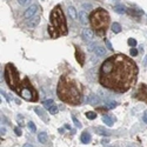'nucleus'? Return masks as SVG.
Here are the masks:
<instances>
[{
  "label": "nucleus",
  "instance_id": "1",
  "mask_svg": "<svg viewBox=\"0 0 147 147\" xmlns=\"http://www.w3.org/2000/svg\"><path fill=\"white\" fill-rule=\"evenodd\" d=\"M138 68L133 61L124 54H115L104 61L99 73V81L102 86L124 93L137 81Z\"/></svg>",
  "mask_w": 147,
  "mask_h": 147
},
{
  "label": "nucleus",
  "instance_id": "2",
  "mask_svg": "<svg viewBox=\"0 0 147 147\" xmlns=\"http://www.w3.org/2000/svg\"><path fill=\"white\" fill-rule=\"evenodd\" d=\"M58 96L60 100L71 105H79L82 100V94L79 84L69 76H63L58 84Z\"/></svg>",
  "mask_w": 147,
  "mask_h": 147
},
{
  "label": "nucleus",
  "instance_id": "3",
  "mask_svg": "<svg viewBox=\"0 0 147 147\" xmlns=\"http://www.w3.org/2000/svg\"><path fill=\"white\" fill-rule=\"evenodd\" d=\"M68 32L67 25H66V19L65 16L61 11V7L58 5L55 6L50 17V25H48V33H50L51 38L57 39L61 35H66Z\"/></svg>",
  "mask_w": 147,
  "mask_h": 147
},
{
  "label": "nucleus",
  "instance_id": "4",
  "mask_svg": "<svg viewBox=\"0 0 147 147\" xmlns=\"http://www.w3.org/2000/svg\"><path fill=\"white\" fill-rule=\"evenodd\" d=\"M90 21L92 27L99 32V34H102L109 24V14L107 11L102 8H98L96 11L92 12V14L90 17Z\"/></svg>",
  "mask_w": 147,
  "mask_h": 147
},
{
  "label": "nucleus",
  "instance_id": "5",
  "mask_svg": "<svg viewBox=\"0 0 147 147\" xmlns=\"http://www.w3.org/2000/svg\"><path fill=\"white\" fill-rule=\"evenodd\" d=\"M16 93H18L21 98H24L25 100H28V101H36L38 100V93H36V91L30 84V80L27 78H25L20 82Z\"/></svg>",
  "mask_w": 147,
  "mask_h": 147
},
{
  "label": "nucleus",
  "instance_id": "6",
  "mask_svg": "<svg viewBox=\"0 0 147 147\" xmlns=\"http://www.w3.org/2000/svg\"><path fill=\"white\" fill-rule=\"evenodd\" d=\"M5 79H6V82L9 86V88L16 92L19 87L21 80H20L19 73H18L17 68L14 67V65L8 64L6 66V68H5Z\"/></svg>",
  "mask_w": 147,
  "mask_h": 147
},
{
  "label": "nucleus",
  "instance_id": "7",
  "mask_svg": "<svg viewBox=\"0 0 147 147\" xmlns=\"http://www.w3.org/2000/svg\"><path fill=\"white\" fill-rule=\"evenodd\" d=\"M134 96H136L137 99L147 104V86L146 85H140V87L138 88V91H137V93Z\"/></svg>",
  "mask_w": 147,
  "mask_h": 147
},
{
  "label": "nucleus",
  "instance_id": "8",
  "mask_svg": "<svg viewBox=\"0 0 147 147\" xmlns=\"http://www.w3.org/2000/svg\"><path fill=\"white\" fill-rule=\"evenodd\" d=\"M38 11H39L38 5H32L31 7H28V8L25 11V13H24V17H25L26 19H31L32 17L36 16V13H38Z\"/></svg>",
  "mask_w": 147,
  "mask_h": 147
},
{
  "label": "nucleus",
  "instance_id": "9",
  "mask_svg": "<svg viewBox=\"0 0 147 147\" xmlns=\"http://www.w3.org/2000/svg\"><path fill=\"white\" fill-rule=\"evenodd\" d=\"M93 36H94V33L91 28H84L82 31V38L85 41H91L93 39Z\"/></svg>",
  "mask_w": 147,
  "mask_h": 147
},
{
  "label": "nucleus",
  "instance_id": "10",
  "mask_svg": "<svg viewBox=\"0 0 147 147\" xmlns=\"http://www.w3.org/2000/svg\"><path fill=\"white\" fill-rule=\"evenodd\" d=\"M85 101L91 104V105H98L100 102V98L96 94H91L90 96H86L85 98Z\"/></svg>",
  "mask_w": 147,
  "mask_h": 147
},
{
  "label": "nucleus",
  "instance_id": "11",
  "mask_svg": "<svg viewBox=\"0 0 147 147\" xmlns=\"http://www.w3.org/2000/svg\"><path fill=\"white\" fill-rule=\"evenodd\" d=\"M39 22H40V16H34V17H32V18L28 20L27 26H28L30 28H34V27H36V26L39 25Z\"/></svg>",
  "mask_w": 147,
  "mask_h": 147
},
{
  "label": "nucleus",
  "instance_id": "12",
  "mask_svg": "<svg viewBox=\"0 0 147 147\" xmlns=\"http://www.w3.org/2000/svg\"><path fill=\"white\" fill-rule=\"evenodd\" d=\"M76 58L78 60V63L80 64V66H84V64H85V55H84V53L81 52V50L79 47H76Z\"/></svg>",
  "mask_w": 147,
  "mask_h": 147
},
{
  "label": "nucleus",
  "instance_id": "13",
  "mask_svg": "<svg viewBox=\"0 0 147 147\" xmlns=\"http://www.w3.org/2000/svg\"><path fill=\"white\" fill-rule=\"evenodd\" d=\"M34 111H35V113L39 115V118H41L45 122H48V117H47V114H46V112L44 111L42 108H40V107H35L34 108Z\"/></svg>",
  "mask_w": 147,
  "mask_h": 147
},
{
  "label": "nucleus",
  "instance_id": "14",
  "mask_svg": "<svg viewBox=\"0 0 147 147\" xmlns=\"http://www.w3.org/2000/svg\"><path fill=\"white\" fill-rule=\"evenodd\" d=\"M79 20H80V22L82 24V25H86L87 24V21H88V19H87V13L85 11H80L79 12Z\"/></svg>",
  "mask_w": 147,
  "mask_h": 147
},
{
  "label": "nucleus",
  "instance_id": "15",
  "mask_svg": "<svg viewBox=\"0 0 147 147\" xmlns=\"http://www.w3.org/2000/svg\"><path fill=\"white\" fill-rule=\"evenodd\" d=\"M38 140H39V142H41L42 145H46L47 141H48V136H47V133H46V132H40V133H39V136H38Z\"/></svg>",
  "mask_w": 147,
  "mask_h": 147
},
{
  "label": "nucleus",
  "instance_id": "16",
  "mask_svg": "<svg viewBox=\"0 0 147 147\" xmlns=\"http://www.w3.org/2000/svg\"><path fill=\"white\" fill-rule=\"evenodd\" d=\"M95 132H96L98 134H100V136H104V137H109V136H111V132L107 131V129L104 128V127H96V128H95Z\"/></svg>",
  "mask_w": 147,
  "mask_h": 147
},
{
  "label": "nucleus",
  "instance_id": "17",
  "mask_svg": "<svg viewBox=\"0 0 147 147\" xmlns=\"http://www.w3.org/2000/svg\"><path fill=\"white\" fill-rule=\"evenodd\" d=\"M94 53H95L96 57H105L106 55V50L101 46H98V47H95Z\"/></svg>",
  "mask_w": 147,
  "mask_h": 147
},
{
  "label": "nucleus",
  "instance_id": "18",
  "mask_svg": "<svg viewBox=\"0 0 147 147\" xmlns=\"http://www.w3.org/2000/svg\"><path fill=\"white\" fill-rule=\"evenodd\" d=\"M91 141V134L88 132H84L81 134V142L82 144H90Z\"/></svg>",
  "mask_w": 147,
  "mask_h": 147
},
{
  "label": "nucleus",
  "instance_id": "19",
  "mask_svg": "<svg viewBox=\"0 0 147 147\" xmlns=\"http://www.w3.org/2000/svg\"><path fill=\"white\" fill-rule=\"evenodd\" d=\"M102 121L105 122L107 126L112 127V126H113V122H114V119L111 118V117H108V115H102Z\"/></svg>",
  "mask_w": 147,
  "mask_h": 147
},
{
  "label": "nucleus",
  "instance_id": "20",
  "mask_svg": "<svg viewBox=\"0 0 147 147\" xmlns=\"http://www.w3.org/2000/svg\"><path fill=\"white\" fill-rule=\"evenodd\" d=\"M68 16H69L71 19H73V20L77 19V11H76V8L73 7V6H69V7H68Z\"/></svg>",
  "mask_w": 147,
  "mask_h": 147
},
{
  "label": "nucleus",
  "instance_id": "21",
  "mask_svg": "<svg viewBox=\"0 0 147 147\" xmlns=\"http://www.w3.org/2000/svg\"><path fill=\"white\" fill-rule=\"evenodd\" d=\"M114 11L117 12V13H119V14H124L127 9H126V7H125L124 5H117V6L114 7Z\"/></svg>",
  "mask_w": 147,
  "mask_h": 147
},
{
  "label": "nucleus",
  "instance_id": "22",
  "mask_svg": "<svg viewBox=\"0 0 147 147\" xmlns=\"http://www.w3.org/2000/svg\"><path fill=\"white\" fill-rule=\"evenodd\" d=\"M42 105H44V107H45V108L50 109V108L54 105V101H53L52 99H47V100H44V101H42Z\"/></svg>",
  "mask_w": 147,
  "mask_h": 147
},
{
  "label": "nucleus",
  "instance_id": "23",
  "mask_svg": "<svg viewBox=\"0 0 147 147\" xmlns=\"http://www.w3.org/2000/svg\"><path fill=\"white\" fill-rule=\"evenodd\" d=\"M112 32H113V33H120V32H121L120 24H118V22L112 24Z\"/></svg>",
  "mask_w": 147,
  "mask_h": 147
},
{
  "label": "nucleus",
  "instance_id": "24",
  "mask_svg": "<svg viewBox=\"0 0 147 147\" xmlns=\"http://www.w3.org/2000/svg\"><path fill=\"white\" fill-rule=\"evenodd\" d=\"M106 108H108V109H112V108H115L117 106H118V102H115V101H108V102H106Z\"/></svg>",
  "mask_w": 147,
  "mask_h": 147
},
{
  "label": "nucleus",
  "instance_id": "25",
  "mask_svg": "<svg viewBox=\"0 0 147 147\" xmlns=\"http://www.w3.org/2000/svg\"><path fill=\"white\" fill-rule=\"evenodd\" d=\"M128 12H129L132 16H137V17H140V16L142 14V12H141V11H137V9H129Z\"/></svg>",
  "mask_w": 147,
  "mask_h": 147
},
{
  "label": "nucleus",
  "instance_id": "26",
  "mask_svg": "<svg viewBox=\"0 0 147 147\" xmlns=\"http://www.w3.org/2000/svg\"><path fill=\"white\" fill-rule=\"evenodd\" d=\"M86 117H87V119L93 120V119L96 118V113H94V112H87V113H86Z\"/></svg>",
  "mask_w": 147,
  "mask_h": 147
},
{
  "label": "nucleus",
  "instance_id": "27",
  "mask_svg": "<svg viewBox=\"0 0 147 147\" xmlns=\"http://www.w3.org/2000/svg\"><path fill=\"white\" fill-rule=\"evenodd\" d=\"M72 120H73V122H74V125H76L78 128H81V124H80V121H79L74 115H72Z\"/></svg>",
  "mask_w": 147,
  "mask_h": 147
},
{
  "label": "nucleus",
  "instance_id": "28",
  "mask_svg": "<svg viewBox=\"0 0 147 147\" xmlns=\"http://www.w3.org/2000/svg\"><path fill=\"white\" fill-rule=\"evenodd\" d=\"M27 126H28V128L31 129V132H35V131H36V127H35V125H34L33 121H30L28 124H27Z\"/></svg>",
  "mask_w": 147,
  "mask_h": 147
},
{
  "label": "nucleus",
  "instance_id": "29",
  "mask_svg": "<svg viewBox=\"0 0 147 147\" xmlns=\"http://www.w3.org/2000/svg\"><path fill=\"white\" fill-rule=\"evenodd\" d=\"M127 42H128V45L132 46V47H136V46H137V40H136V39H133V38H129Z\"/></svg>",
  "mask_w": 147,
  "mask_h": 147
},
{
  "label": "nucleus",
  "instance_id": "30",
  "mask_svg": "<svg viewBox=\"0 0 147 147\" xmlns=\"http://www.w3.org/2000/svg\"><path fill=\"white\" fill-rule=\"evenodd\" d=\"M48 111H50V113H51V114H57V112H58V107L53 105L50 109H48Z\"/></svg>",
  "mask_w": 147,
  "mask_h": 147
},
{
  "label": "nucleus",
  "instance_id": "31",
  "mask_svg": "<svg viewBox=\"0 0 147 147\" xmlns=\"http://www.w3.org/2000/svg\"><path fill=\"white\" fill-rule=\"evenodd\" d=\"M129 53H131L132 57H137V55H138V50H137V48H134V47H132L131 51H129Z\"/></svg>",
  "mask_w": 147,
  "mask_h": 147
},
{
  "label": "nucleus",
  "instance_id": "32",
  "mask_svg": "<svg viewBox=\"0 0 147 147\" xmlns=\"http://www.w3.org/2000/svg\"><path fill=\"white\" fill-rule=\"evenodd\" d=\"M18 3L21 5V6H26L31 3V0H18Z\"/></svg>",
  "mask_w": 147,
  "mask_h": 147
},
{
  "label": "nucleus",
  "instance_id": "33",
  "mask_svg": "<svg viewBox=\"0 0 147 147\" xmlns=\"http://www.w3.org/2000/svg\"><path fill=\"white\" fill-rule=\"evenodd\" d=\"M17 119H18V124H19L20 126H22V125H24V122H22V121H24V118H22L21 115H18Z\"/></svg>",
  "mask_w": 147,
  "mask_h": 147
},
{
  "label": "nucleus",
  "instance_id": "34",
  "mask_svg": "<svg viewBox=\"0 0 147 147\" xmlns=\"http://www.w3.org/2000/svg\"><path fill=\"white\" fill-rule=\"evenodd\" d=\"M14 132H16V134H17L18 137H20V136H21V133H22L21 129H20L19 127H16V128H14Z\"/></svg>",
  "mask_w": 147,
  "mask_h": 147
},
{
  "label": "nucleus",
  "instance_id": "35",
  "mask_svg": "<svg viewBox=\"0 0 147 147\" xmlns=\"http://www.w3.org/2000/svg\"><path fill=\"white\" fill-rule=\"evenodd\" d=\"M142 119H144V122L145 124H147V109L144 112V115H142Z\"/></svg>",
  "mask_w": 147,
  "mask_h": 147
},
{
  "label": "nucleus",
  "instance_id": "36",
  "mask_svg": "<svg viewBox=\"0 0 147 147\" xmlns=\"http://www.w3.org/2000/svg\"><path fill=\"white\" fill-rule=\"evenodd\" d=\"M105 42H106V45H107V47H108V50H111V51H112V50H113V47H112V45H111V42H109V41H108L107 39L105 40Z\"/></svg>",
  "mask_w": 147,
  "mask_h": 147
},
{
  "label": "nucleus",
  "instance_id": "37",
  "mask_svg": "<svg viewBox=\"0 0 147 147\" xmlns=\"http://www.w3.org/2000/svg\"><path fill=\"white\" fill-rule=\"evenodd\" d=\"M95 46H96L95 44H91V45L88 46V51H93V50H95V48H94Z\"/></svg>",
  "mask_w": 147,
  "mask_h": 147
},
{
  "label": "nucleus",
  "instance_id": "38",
  "mask_svg": "<svg viewBox=\"0 0 147 147\" xmlns=\"http://www.w3.org/2000/svg\"><path fill=\"white\" fill-rule=\"evenodd\" d=\"M1 94H3V95H4V96H5V98H6V99H7V101H11V99H9V98H8V96H7V94H6V93H5V92H4V91H1Z\"/></svg>",
  "mask_w": 147,
  "mask_h": 147
},
{
  "label": "nucleus",
  "instance_id": "39",
  "mask_svg": "<svg viewBox=\"0 0 147 147\" xmlns=\"http://www.w3.org/2000/svg\"><path fill=\"white\" fill-rule=\"evenodd\" d=\"M82 7L84 8H91V5L90 4H82Z\"/></svg>",
  "mask_w": 147,
  "mask_h": 147
},
{
  "label": "nucleus",
  "instance_id": "40",
  "mask_svg": "<svg viewBox=\"0 0 147 147\" xmlns=\"http://www.w3.org/2000/svg\"><path fill=\"white\" fill-rule=\"evenodd\" d=\"M5 133H6L5 127H1V136H5Z\"/></svg>",
  "mask_w": 147,
  "mask_h": 147
},
{
  "label": "nucleus",
  "instance_id": "41",
  "mask_svg": "<svg viewBox=\"0 0 147 147\" xmlns=\"http://www.w3.org/2000/svg\"><path fill=\"white\" fill-rule=\"evenodd\" d=\"M108 142H109V140H108V139H104V140H102V145H105V144H108Z\"/></svg>",
  "mask_w": 147,
  "mask_h": 147
},
{
  "label": "nucleus",
  "instance_id": "42",
  "mask_svg": "<svg viewBox=\"0 0 147 147\" xmlns=\"http://www.w3.org/2000/svg\"><path fill=\"white\" fill-rule=\"evenodd\" d=\"M22 147H33V146H32L31 144H26V145H24Z\"/></svg>",
  "mask_w": 147,
  "mask_h": 147
},
{
  "label": "nucleus",
  "instance_id": "43",
  "mask_svg": "<svg viewBox=\"0 0 147 147\" xmlns=\"http://www.w3.org/2000/svg\"><path fill=\"white\" fill-rule=\"evenodd\" d=\"M144 65H147V55H146V58H145V60H144Z\"/></svg>",
  "mask_w": 147,
  "mask_h": 147
},
{
  "label": "nucleus",
  "instance_id": "44",
  "mask_svg": "<svg viewBox=\"0 0 147 147\" xmlns=\"http://www.w3.org/2000/svg\"><path fill=\"white\" fill-rule=\"evenodd\" d=\"M109 147H115V146H109Z\"/></svg>",
  "mask_w": 147,
  "mask_h": 147
},
{
  "label": "nucleus",
  "instance_id": "45",
  "mask_svg": "<svg viewBox=\"0 0 147 147\" xmlns=\"http://www.w3.org/2000/svg\"><path fill=\"white\" fill-rule=\"evenodd\" d=\"M127 147H132V146H127Z\"/></svg>",
  "mask_w": 147,
  "mask_h": 147
}]
</instances>
